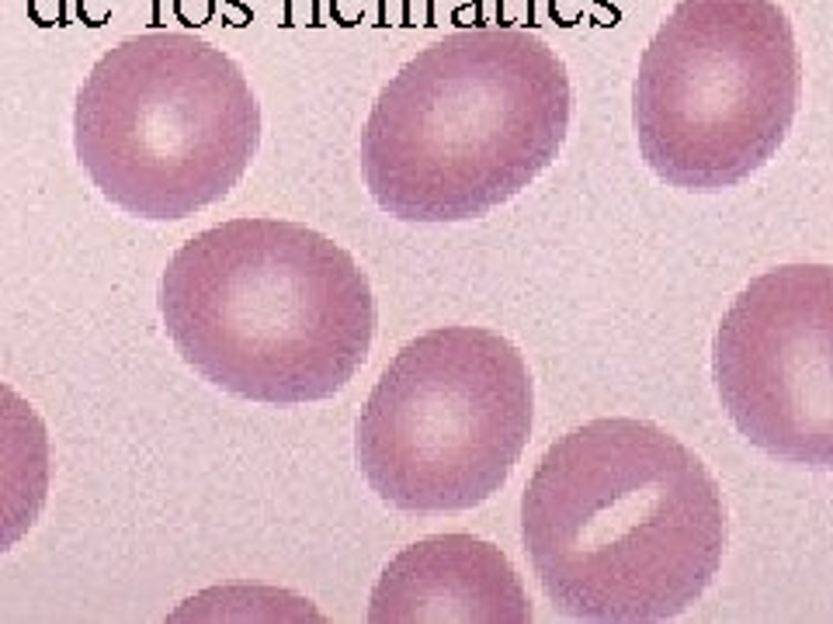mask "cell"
<instances>
[{"label": "cell", "instance_id": "obj_2", "mask_svg": "<svg viewBox=\"0 0 833 624\" xmlns=\"http://www.w3.org/2000/svg\"><path fill=\"white\" fill-rule=\"evenodd\" d=\"M170 344L209 386L271 406L320 403L362 371L376 299L344 247L302 222L230 219L160 278Z\"/></svg>", "mask_w": 833, "mask_h": 624}, {"label": "cell", "instance_id": "obj_8", "mask_svg": "<svg viewBox=\"0 0 833 624\" xmlns=\"http://www.w3.org/2000/svg\"><path fill=\"white\" fill-rule=\"evenodd\" d=\"M376 624H524L532 600L511 559L473 534H431L392 559L368 597Z\"/></svg>", "mask_w": 833, "mask_h": 624}, {"label": "cell", "instance_id": "obj_7", "mask_svg": "<svg viewBox=\"0 0 833 624\" xmlns=\"http://www.w3.org/2000/svg\"><path fill=\"white\" fill-rule=\"evenodd\" d=\"M712 378L733 427L788 465H833V271L757 275L715 326Z\"/></svg>", "mask_w": 833, "mask_h": 624}, {"label": "cell", "instance_id": "obj_9", "mask_svg": "<svg viewBox=\"0 0 833 624\" xmlns=\"http://www.w3.org/2000/svg\"><path fill=\"white\" fill-rule=\"evenodd\" d=\"M53 482L46 420L18 389L0 382V555L42 517Z\"/></svg>", "mask_w": 833, "mask_h": 624}, {"label": "cell", "instance_id": "obj_4", "mask_svg": "<svg viewBox=\"0 0 833 624\" xmlns=\"http://www.w3.org/2000/svg\"><path fill=\"white\" fill-rule=\"evenodd\" d=\"M257 146L260 108L251 80L195 35L125 38L77 91V160L125 215L178 222L223 202Z\"/></svg>", "mask_w": 833, "mask_h": 624}, {"label": "cell", "instance_id": "obj_1", "mask_svg": "<svg viewBox=\"0 0 833 624\" xmlns=\"http://www.w3.org/2000/svg\"><path fill=\"white\" fill-rule=\"evenodd\" d=\"M521 542L559 614L656 624L695 608L719 576L726 503L685 441L601 416L545 448L521 493Z\"/></svg>", "mask_w": 833, "mask_h": 624}, {"label": "cell", "instance_id": "obj_6", "mask_svg": "<svg viewBox=\"0 0 833 624\" xmlns=\"http://www.w3.org/2000/svg\"><path fill=\"white\" fill-rule=\"evenodd\" d=\"M535 423L521 350L484 326H434L397 350L355 423V461L403 514H458L508 486Z\"/></svg>", "mask_w": 833, "mask_h": 624}, {"label": "cell", "instance_id": "obj_3", "mask_svg": "<svg viewBox=\"0 0 833 624\" xmlns=\"http://www.w3.org/2000/svg\"><path fill=\"white\" fill-rule=\"evenodd\" d=\"M569 111L566 63L542 35L463 29L434 38L368 111V194L403 222L479 219L556 164Z\"/></svg>", "mask_w": 833, "mask_h": 624}, {"label": "cell", "instance_id": "obj_5", "mask_svg": "<svg viewBox=\"0 0 833 624\" xmlns=\"http://www.w3.org/2000/svg\"><path fill=\"white\" fill-rule=\"evenodd\" d=\"M802 98L796 29L778 0H677L632 80L646 167L681 191H722L788 140Z\"/></svg>", "mask_w": 833, "mask_h": 624}]
</instances>
